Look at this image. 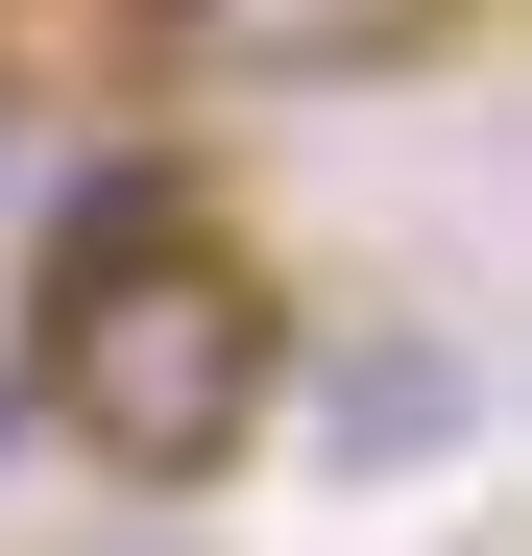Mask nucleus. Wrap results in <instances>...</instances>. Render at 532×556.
<instances>
[{
	"label": "nucleus",
	"instance_id": "1",
	"mask_svg": "<svg viewBox=\"0 0 532 556\" xmlns=\"http://www.w3.org/2000/svg\"><path fill=\"white\" fill-rule=\"evenodd\" d=\"M25 412L98 459V484L194 508L218 459L291 412V291L218 242V194L194 218H122V242H25Z\"/></svg>",
	"mask_w": 532,
	"mask_h": 556
},
{
	"label": "nucleus",
	"instance_id": "2",
	"mask_svg": "<svg viewBox=\"0 0 532 556\" xmlns=\"http://www.w3.org/2000/svg\"><path fill=\"white\" fill-rule=\"evenodd\" d=\"M169 98H388L460 49V0H122Z\"/></svg>",
	"mask_w": 532,
	"mask_h": 556
},
{
	"label": "nucleus",
	"instance_id": "3",
	"mask_svg": "<svg viewBox=\"0 0 532 556\" xmlns=\"http://www.w3.org/2000/svg\"><path fill=\"white\" fill-rule=\"evenodd\" d=\"M291 388H315V459H339V484H411V459H460L484 435V339L460 315H291Z\"/></svg>",
	"mask_w": 532,
	"mask_h": 556
},
{
	"label": "nucleus",
	"instance_id": "4",
	"mask_svg": "<svg viewBox=\"0 0 532 556\" xmlns=\"http://www.w3.org/2000/svg\"><path fill=\"white\" fill-rule=\"evenodd\" d=\"M25 169H49V122H25V98H0V194H25Z\"/></svg>",
	"mask_w": 532,
	"mask_h": 556
}]
</instances>
